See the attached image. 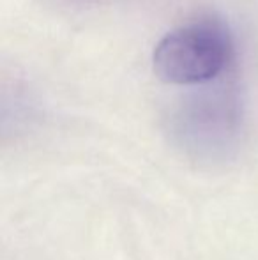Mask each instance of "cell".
<instances>
[{
	"instance_id": "6da1fadb",
	"label": "cell",
	"mask_w": 258,
	"mask_h": 260,
	"mask_svg": "<svg viewBox=\"0 0 258 260\" xmlns=\"http://www.w3.org/2000/svg\"><path fill=\"white\" fill-rule=\"evenodd\" d=\"M234 57V38L227 25L216 16H200L159 39L152 68L165 83L207 85L230 71Z\"/></svg>"
}]
</instances>
